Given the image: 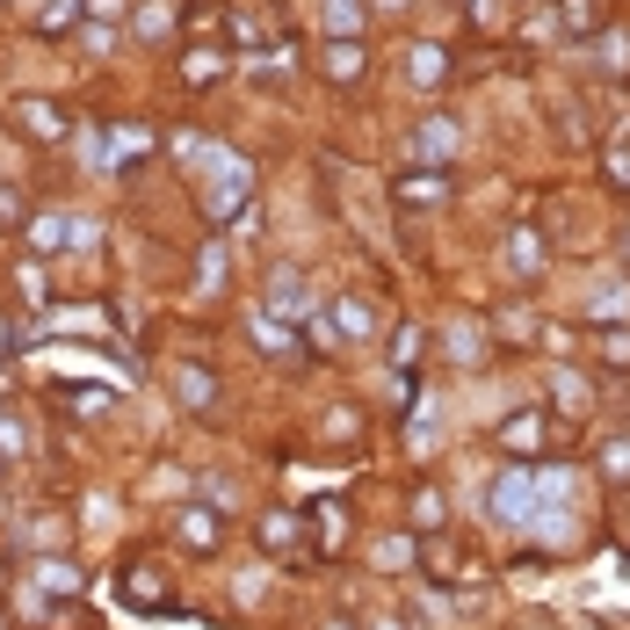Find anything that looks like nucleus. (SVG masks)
Masks as SVG:
<instances>
[{"label":"nucleus","mask_w":630,"mask_h":630,"mask_svg":"<svg viewBox=\"0 0 630 630\" xmlns=\"http://www.w3.org/2000/svg\"><path fill=\"white\" fill-rule=\"evenodd\" d=\"M450 145H456V131H450V123H428V131L413 139V153H420V159H442Z\"/></svg>","instance_id":"nucleus-1"},{"label":"nucleus","mask_w":630,"mask_h":630,"mask_svg":"<svg viewBox=\"0 0 630 630\" xmlns=\"http://www.w3.org/2000/svg\"><path fill=\"white\" fill-rule=\"evenodd\" d=\"M181 537H189L196 551H210V543H218V522H210V515H181Z\"/></svg>","instance_id":"nucleus-2"},{"label":"nucleus","mask_w":630,"mask_h":630,"mask_svg":"<svg viewBox=\"0 0 630 630\" xmlns=\"http://www.w3.org/2000/svg\"><path fill=\"white\" fill-rule=\"evenodd\" d=\"M181 399H189V406H210V369H181Z\"/></svg>","instance_id":"nucleus-3"},{"label":"nucleus","mask_w":630,"mask_h":630,"mask_svg":"<svg viewBox=\"0 0 630 630\" xmlns=\"http://www.w3.org/2000/svg\"><path fill=\"white\" fill-rule=\"evenodd\" d=\"M333 327H341V333H349V341H355V333L369 327V312H363V305H333Z\"/></svg>","instance_id":"nucleus-4"},{"label":"nucleus","mask_w":630,"mask_h":630,"mask_svg":"<svg viewBox=\"0 0 630 630\" xmlns=\"http://www.w3.org/2000/svg\"><path fill=\"white\" fill-rule=\"evenodd\" d=\"M355 66H363V52H355V44H333V52H327V73H355Z\"/></svg>","instance_id":"nucleus-5"},{"label":"nucleus","mask_w":630,"mask_h":630,"mask_svg":"<svg viewBox=\"0 0 630 630\" xmlns=\"http://www.w3.org/2000/svg\"><path fill=\"white\" fill-rule=\"evenodd\" d=\"M262 537H268V551H283V543H298V529L283 522V515H268V529H262Z\"/></svg>","instance_id":"nucleus-6"},{"label":"nucleus","mask_w":630,"mask_h":630,"mask_svg":"<svg viewBox=\"0 0 630 630\" xmlns=\"http://www.w3.org/2000/svg\"><path fill=\"white\" fill-rule=\"evenodd\" d=\"M0 225H22V196L15 189H0Z\"/></svg>","instance_id":"nucleus-7"}]
</instances>
